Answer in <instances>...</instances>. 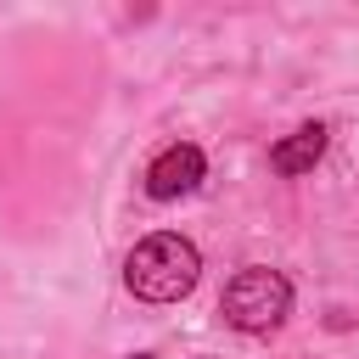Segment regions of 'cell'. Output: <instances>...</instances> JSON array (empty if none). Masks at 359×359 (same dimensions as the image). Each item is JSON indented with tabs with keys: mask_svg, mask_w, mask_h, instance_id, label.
Returning <instances> with one entry per match:
<instances>
[{
	"mask_svg": "<svg viewBox=\"0 0 359 359\" xmlns=\"http://www.w3.org/2000/svg\"><path fill=\"white\" fill-rule=\"evenodd\" d=\"M202 275V252L191 236L157 230L146 241H135V252L123 258V286L146 303H180Z\"/></svg>",
	"mask_w": 359,
	"mask_h": 359,
	"instance_id": "cell-1",
	"label": "cell"
},
{
	"mask_svg": "<svg viewBox=\"0 0 359 359\" xmlns=\"http://www.w3.org/2000/svg\"><path fill=\"white\" fill-rule=\"evenodd\" d=\"M202 174H208L202 146L174 140V146H163V151L146 163V196H151V202H180V196H191V191L202 185Z\"/></svg>",
	"mask_w": 359,
	"mask_h": 359,
	"instance_id": "cell-3",
	"label": "cell"
},
{
	"mask_svg": "<svg viewBox=\"0 0 359 359\" xmlns=\"http://www.w3.org/2000/svg\"><path fill=\"white\" fill-rule=\"evenodd\" d=\"M219 314H224L236 331L264 337V331H275V325L292 314V280H286L280 269H269V264H247V269L230 275V286H224V297H219Z\"/></svg>",
	"mask_w": 359,
	"mask_h": 359,
	"instance_id": "cell-2",
	"label": "cell"
},
{
	"mask_svg": "<svg viewBox=\"0 0 359 359\" xmlns=\"http://www.w3.org/2000/svg\"><path fill=\"white\" fill-rule=\"evenodd\" d=\"M325 140H331V129H325V123H303V129H292L286 140H275V146H269V168H275V174H286V180H297V174H309V168L325 157Z\"/></svg>",
	"mask_w": 359,
	"mask_h": 359,
	"instance_id": "cell-4",
	"label": "cell"
},
{
	"mask_svg": "<svg viewBox=\"0 0 359 359\" xmlns=\"http://www.w3.org/2000/svg\"><path fill=\"white\" fill-rule=\"evenodd\" d=\"M135 359H151V353H135Z\"/></svg>",
	"mask_w": 359,
	"mask_h": 359,
	"instance_id": "cell-5",
	"label": "cell"
}]
</instances>
